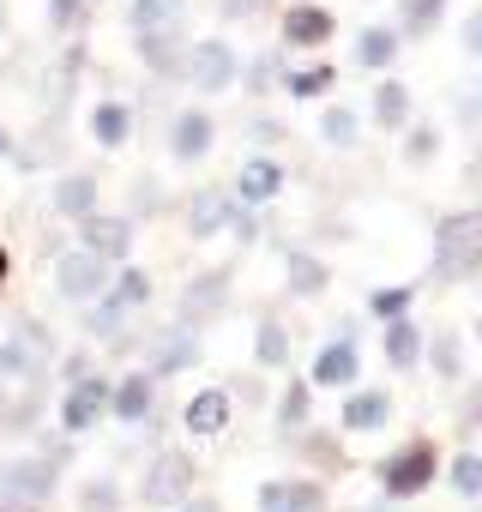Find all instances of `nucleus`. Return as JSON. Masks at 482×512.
<instances>
[{
	"mask_svg": "<svg viewBox=\"0 0 482 512\" xmlns=\"http://www.w3.org/2000/svg\"><path fill=\"white\" fill-rule=\"evenodd\" d=\"M416 356H422V332L410 320H392L386 326V362L392 368H416Z\"/></svg>",
	"mask_w": 482,
	"mask_h": 512,
	"instance_id": "15",
	"label": "nucleus"
},
{
	"mask_svg": "<svg viewBox=\"0 0 482 512\" xmlns=\"http://www.w3.org/2000/svg\"><path fill=\"white\" fill-rule=\"evenodd\" d=\"M145 410H151V380H145V374H133V380L115 392V416H121V422H139Z\"/></svg>",
	"mask_w": 482,
	"mask_h": 512,
	"instance_id": "20",
	"label": "nucleus"
},
{
	"mask_svg": "<svg viewBox=\"0 0 482 512\" xmlns=\"http://www.w3.org/2000/svg\"><path fill=\"white\" fill-rule=\"evenodd\" d=\"M145 61H151L157 73H175V61H181V55H175V37H145Z\"/></svg>",
	"mask_w": 482,
	"mask_h": 512,
	"instance_id": "29",
	"label": "nucleus"
},
{
	"mask_svg": "<svg viewBox=\"0 0 482 512\" xmlns=\"http://www.w3.org/2000/svg\"><path fill=\"white\" fill-rule=\"evenodd\" d=\"M326 37H332V13H326V7H290V13H284V43L320 49Z\"/></svg>",
	"mask_w": 482,
	"mask_h": 512,
	"instance_id": "8",
	"label": "nucleus"
},
{
	"mask_svg": "<svg viewBox=\"0 0 482 512\" xmlns=\"http://www.w3.org/2000/svg\"><path fill=\"white\" fill-rule=\"evenodd\" d=\"M278 181H284V175H278V163H272V157H254L248 169H241V199H272V193H278Z\"/></svg>",
	"mask_w": 482,
	"mask_h": 512,
	"instance_id": "19",
	"label": "nucleus"
},
{
	"mask_svg": "<svg viewBox=\"0 0 482 512\" xmlns=\"http://www.w3.org/2000/svg\"><path fill=\"white\" fill-rule=\"evenodd\" d=\"M464 416H470V428H482V380L470 386V398H464Z\"/></svg>",
	"mask_w": 482,
	"mask_h": 512,
	"instance_id": "37",
	"label": "nucleus"
},
{
	"mask_svg": "<svg viewBox=\"0 0 482 512\" xmlns=\"http://www.w3.org/2000/svg\"><path fill=\"white\" fill-rule=\"evenodd\" d=\"M223 422H229V398H223V392H199V398L187 404V428H193V434H217Z\"/></svg>",
	"mask_w": 482,
	"mask_h": 512,
	"instance_id": "17",
	"label": "nucleus"
},
{
	"mask_svg": "<svg viewBox=\"0 0 482 512\" xmlns=\"http://www.w3.org/2000/svg\"><path fill=\"white\" fill-rule=\"evenodd\" d=\"M434 272L446 284H470L482 272V211H452L434 235Z\"/></svg>",
	"mask_w": 482,
	"mask_h": 512,
	"instance_id": "1",
	"label": "nucleus"
},
{
	"mask_svg": "<svg viewBox=\"0 0 482 512\" xmlns=\"http://www.w3.org/2000/svg\"><path fill=\"white\" fill-rule=\"evenodd\" d=\"M0 512H7V506H0ZM13 512H19V506H13Z\"/></svg>",
	"mask_w": 482,
	"mask_h": 512,
	"instance_id": "44",
	"label": "nucleus"
},
{
	"mask_svg": "<svg viewBox=\"0 0 482 512\" xmlns=\"http://www.w3.org/2000/svg\"><path fill=\"white\" fill-rule=\"evenodd\" d=\"M187 488H193V458L187 452H157V464L145 476V500L151 506H175V500H187Z\"/></svg>",
	"mask_w": 482,
	"mask_h": 512,
	"instance_id": "3",
	"label": "nucleus"
},
{
	"mask_svg": "<svg viewBox=\"0 0 482 512\" xmlns=\"http://www.w3.org/2000/svg\"><path fill=\"white\" fill-rule=\"evenodd\" d=\"M320 500H326V488L320 482H266L260 488V506L266 512H320Z\"/></svg>",
	"mask_w": 482,
	"mask_h": 512,
	"instance_id": "7",
	"label": "nucleus"
},
{
	"mask_svg": "<svg viewBox=\"0 0 482 512\" xmlns=\"http://www.w3.org/2000/svg\"><path fill=\"white\" fill-rule=\"evenodd\" d=\"M314 380H320V386H350V380H356V344H332V350L314 362Z\"/></svg>",
	"mask_w": 482,
	"mask_h": 512,
	"instance_id": "16",
	"label": "nucleus"
},
{
	"mask_svg": "<svg viewBox=\"0 0 482 512\" xmlns=\"http://www.w3.org/2000/svg\"><path fill=\"white\" fill-rule=\"evenodd\" d=\"M470 49H482V19H476V31H470Z\"/></svg>",
	"mask_w": 482,
	"mask_h": 512,
	"instance_id": "40",
	"label": "nucleus"
},
{
	"mask_svg": "<svg viewBox=\"0 0 482 512\" xmlns=\"http://www.w3.org/2000/svg\"><path fill=\"white\" fill-rule=\"evenodd\" d=\"M404 157H410V163H428V157H434V127H416L410 145H404Z\"/></svg>",
	"mask_w": 482,
	"mask_h": 512,
	"instance_id": "33",
	"label": "nucleus"
},
{
	"mask_svg": "<svg viewBox=\"0 0 482 512\" xmlns=\"http://www.w3.org/2000/svg\"><path fill=\"white\" fill-rule=\"evenodd\" d=\"M320 133H326V145H356V109H326V121H320Z\"/></svg>",
	"mask_w": 482,
	"mask_h": 512,
	"instance_id": "24",
	"label": "nucleus"
},
{
	"mask_svg": "<svg viewBox=\"0 0 482 512\" xmlns=\"http://www.w3.org/2000/svg\"><path fill=\"white\" fill-rule=\"evenodd\" d=\"M290 290L296 296H320L326 290V266L314 260V253H296V260H290Z\"/></svg>",
	"mask_w": 482,
	"mask_h": 512,
	"instance_id": "21",
	"label": "nucleus"
},
{
	"mask_svg": "<svg viewBox=\"0 0 482 512\" xmlns=\"http://www.w3.org/2000/svg\"><path fill=\"white\" fill-rule=\"evenodd\" d=\"M79 19V0H55V25H73Z\"/></svg>",
	"mask_w": 482,
	"mask_h": 512,
	"instance_id": "38",
	"label": "nucleus"
},
{
	"mask_svg": "<svg viewBox=\"0 0 482 512\" xmlns=\"http://www.w3.org/2000/svg\"><path fill=\"white\" fill-rule=\"evenodd\" d=\"M187 512H223V506H217V500H193Z\"/></svg>",
	"mask_w": 482,
	"mask_h": 512,
	"instance_id": "39",
	"label": "nucleus"
},
{
	"mask_svg": "<svg viewBox=\"0 0 482 512\" xmlns=\"http://www.w3.org/2000/svg\"><path fill=\"white\" fill-rule=\"evenodd\" d=\"M476 338H482V320H476Z\"/></svg>",
	"mask_w": 482,
	"mask_h": 512,
	"instance_id": "43",
	"label": "nucleus"
},
{
	"mask_svg": "<svg viewBox=\"0 0 482 512\" xmlns=\"http://www.w3.org/2000/svg\"><path fill=\"white\" fill-rule=\"evenodd\" d=\"M91 127H97L103 145H121V139H127V109H121V103H103V109L91 115Z\"/></svg>",
	"mask_w": 482,
	"mask_h": 512,
	"instance_id": "23",
	"label": "nucleus"
},
{
	"mask_svg": "<svg viewBox=\"0 0 482 512\" xmlns=\"http://www.w3.org/2000/svg\"><path fill=\"white\" fill-rule=\"evenodd\" d=\"M440 7H446V0H404V31H410V37H422V31H434V19H440Z\"/></svg>",
	"mask_w": 482,
	"mask_h": 512,
	"instance_id": "28",
	"label": "nucleus"
},
{
	"mask_svg": "<svg viewBox=\"0 0 482 512\" xmlns=\"http://www.w3.org/2000/svg\"><path fill=\"white\" fill-rule=\"evenodd\" d=\"M284 356H290V338H284V326H266V332H260V362H266V368H278Z\"/></svg>",
	"mask_w": 482,
	"mask_h": 512,
	"instance_id": "30",
	"label": "nucleus"
},
{
	"mask_svg": "<svg viewBox=\"0 0 482 512\" xmlns=\"http://www.w3.org/2000/svg\"><path fill=\"white\" fill-rule=\"evenodd\" d=\"M428 356H434V368H440V380H458V368H464V344H458L452 332H440Z\"/></svg>",
	"mask_w": 482,
	"mask_h": 512,
	"instance_id": "26",
	"label": "nucleus"
},
{
	"mask_svg": "<svg viewBox=\"0 0 482 512\" xmlns=\"http://www.w3.org/2000/svg\"><path fill=\"white\" fill-rule=\"evenodd\" d=\"M223 302H229V278H223V272H211V278H199V284L187 290V302H181V314H187V320H199V314L211 320V314H217Z\"/></svg>",
	"mask_w": 482,
	"mask_h": 512,
	"instance_id": "13",
	"label": "nucleus"
},
{
	"mask_svg": "<svg viewBox=\"0 0 482 512\" xmlns=\"http://www.w3.org/2000/svg\"><path fill=\"white\" fill-rule=\"evenodd\" d=\"M302 416H308V392H302V386H296V392H290V398H284V422H302Z\"/></svg>",
	"mask_w": 482,
	"mask_h": 512,
	"instance_id": "35",
	"label": "nucleus"
},
{
	"mask_svg": "<svg viewBox=\"0 0 482 512\" xmlns=\"http://www.w3.org/2000/svg\"><path fill=\"white\" fill-rule=\"evenodd\" d=\"M55 205H61L67 217H91V211H97V181H91V175H67V181L55 187Z\"/></svg>",
	"mask_w": 482,
	"mask_h": 512,
	"instance_id": "14",
	"label": "nucleus"
},
{
	"mask_svg": "<svg viewBox=\"0 0 482 512\" xmlns=\"http://www.w3.org/2000/svg\"><path fill=\"white\" fill-rule=\"evenodd\" d=\"M404 308H410V290H380L374 296V314H386V320H398Z\"/></svg>",
	"mask_w": 482,
	"mask_h": 512,
	"instance_id": "34",
	"label": "nucleus"
},
{
	"mask_svg": "<svg viewBox=\"0 0 482 512\" xmlns=\"http://www.w3.org/2000/svg\"><path fill=\"white\" fill-rule=\"evenodd\" d=\"M404 115H410V91H404L398 79H386V85L374 91V121L392 133V127H404Z\"/></svg>",
	"mask_w": 482,
	"mask_h": 512,
	"instance_id": "18",
	"label": "nucleus"
},
{
	"mask_svg": "<svg viewBox=\"0 0 482 512\" xmlns=\"http://www.w3.org/2000/svg\"><path fill=\"white\" fill-rule=\"evenodd\" d=\"M392 55H398V31H368L362 49H356L362 67H392Z\"/></svg>",
	"mask_w": 482,
	"mask_h": 512,
	"instance_id": "22",
	"label": "nucleus"
},
{
	"mask_svg": "<svg viewBox=\"0 0 482 512\" xmlns=\"http://www.w3.org/2000/svg\"><path fill=\"white\" fill-rule=\"evenodd\" d=\"M121 302H145V278H139V272L121 278Z\"/></svg>",
	"mask_w": 482,
	"mask_h": 512,
	"instance_id": "36",
	"label": "nucleus"
},
{
	"mask_svg": "<svg viewBox=\"0 0 482 512\" xmlns=\"http://www.w3.org/2000/svg\"><path fill=\"white\" fill-rule=\"evenodd\" d=\"M386 416H392V398L386 392H350V404H344V428L350 434H374Z\"/></svg>",
	"mask_w": 482,
	"mask_h": 512,
	"instance_id": "11",
	"label": "nucleus"
},
{
	"mask_svg": "<svg viewBox=\"0 0 482 512\" xmlns=\"http://www.w3.org/2000/svg\"><path fill=\"white\" fill-rule=\"evenodd\" d=\"M103 260L85 247V253H61V266H55V290L67 296V302H91L97 290H103Z\"/></svg>",
	"mask_w": 482,
	"mask_h": 512,
	"instance_id": "4",
	"label": "nucleus"
},
{
	"mask_svg": "<svg viewBox=\"0 0 482 512\" xmlns=\"http://www.w3.org/2000/svg\"><path fill=\"white\" fill-rule=\"evenodd\" d=\"M0 151H7V133H0Z\"/></svg>",
	"mask_w": 482,
	"mask_h": 512,
	"instance_id": "42",
	"label": "nucleus"
},
{
	"mask_svg": "<svg viewBox=\"0 0 482 512\" xmlns=\"http://www.w3.org/2000/svg\"><path fill=\"white\" fill-rule=\"evenodd\" d=\"M127 223L121 217H85V241H91V253L97 260H127Z\"/></svg>",
	"mask_w": 482,
	"mask_h": 512,
	"instance_id": "12",
	"label": "nucleus"
},
{
	"mask_svg": "<svg viewBox=\"0 0 482 512\" xmlns=\"http://www.w3.org/2000/svg\"><path fill=\"white\" fill-rule=\"evenodd\" d=\"M434 446L428 440H410L392 464H386V494H398V500H410V494H422L428 482H434Z\"/></svg>",
	"mask_w": 482,
	"mask_h": 512,
	"instance_id": "2",
	"label": "nucleus"
},
{
	"mask_svg": "<svg viewBox=\"0 0 482 512\" xmlns=\"http://www.w3.org/2000/svg\"><path fill=\"white\" fill-rule=\"evenodd\" d=\"M187 79H193L199 91H229V79H235L229 43H199V49L187 55Z\"/></svg>",
	"mask_w": 482,
	"mask_h": 512,
	"instance_id": "6",
	"label": "nucleus"
},
{
	"mask_svg": "<svg viewBox=\"0 0 482 512\" xmlns=\"http://www.w3.org/2000/svg\"><path fill=\"white\" fill-rule=\"evenodd\" d=\"M452 488L470 494V500L482 494V458H476V452H458V458H452Z\"/></svg>",
	"mask_w": 482,
	"mask_h": 512,
	"instance_id": "27",
	"label": "nucleus"
},
{
	"mask_svg": "<svg viewBox=\"0 0 482 512\" xmlns=\"http://www.w3.org/2000/svg\"><path fill=\"white\" fill-rule=\"evenodd\" d=\"M115 506H121L115 482H91V488H85V512H115Z\"/></svg>",
	"mask_w": 482,
	"mask_h": 512,
	"instance_id": "31",
	"label": "nucleus"
},
{
	"mask_svg": "<svg viewBox=\"0 0 482 512\" xmlns=\"http://www.w3.org/2000/svg\"><path fill=\"white\" fill-rule=\"evenodd\" d=\"M103 404H109V380H79V386L67 392V404H61V422H67V428H91Z\"/></svg>",
	"mask_w": 482,
	"mask_h": 512,
	"instance_id": "9",
	"label": "nucleus"
},
{
	"mask_svg": "<svg viewBox=\"0 0 482 512\" xmlns=\"http://www.w3.org/2000/svg\"><path fill=\"white\" fill-rule=\"evenodd\" d=\"M211 133H217L211 115H205V109H187V115L175 121V157H181V163L205 157V151H211Z\"/></svg>",
	"mask_w": 482,
	"mask_h": 512,
	"instance_id": "10",
	"label": "nucleus"
},
{
	"mask_svg": "<svg viewBox=\"0 0 482 512\" xmlns=\"http://www.w3.org/2000/svg\"><path fill=\"white\" fill-rule=\"evenodd\" d=\"M49 488H55V470L43 458H19V464L0 470V494L13 506H37V500H49Z\"/></svg>",
	"mask_w": 482,
	"mask_h": 512,
	"instance_id": "5",
	"label": "nucleus"
},
{
	"mask_svg": "<svg viewBox=\"0 0 482 512\" xmlns=\"http://www.w3.org/2000/svg\"><path fill=\"white\" fill-rule=\"evenodd\" d=\"M332 85V67H314V73H296V97H320Z\"/></svg>",
	"mask_w": 482,
	"mask_h": 512,
	"instance_id": "32",
	"label": "nucleus"
},
{
	"mask_svg": "<svg viewBox=\"0 0 482 512\" xmlns=\"http://www.w3.org/2000/svg\"><path fill=\"white\" fill-rule=\"evenodd\" d=\"M0 278H7V253H0Z\"/></svg>",
	"mask_w": 482,
	"mask_h": 512,
	"instance_id": "41",
	"label": "nucleus"
},
{
	"mask_svg": "<svg viewBox=\"0 0 482 512\" xmlns=\"http://www.w3.org/2000/svg\"><path fill=\"white\" fill-rule=\"evenodd\" d=\"M223 223H229V199H217V193L193 199V229H199V235H211V229H223Z\"/></svg>",
	"mask_w": 482,
	"mask_h": 512,
	"instance_id": "25",
	"label": "nucleus"
}]
</instances>
